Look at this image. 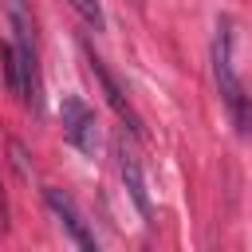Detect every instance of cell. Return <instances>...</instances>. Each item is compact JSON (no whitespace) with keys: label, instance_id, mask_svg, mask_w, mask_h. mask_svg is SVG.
I'll return each mask as SVG.
<instances>
[{"label":"cell","instance_id":"obj_4","mask_svg":"<svg viewBox=\"0 0 252 252\" xmlns=\"http://www.w3.org/2000/svg\"><path fill=\"white\" fill-rule=\"evenodd\" d=\"M87 63H91V71H94V79L102 83V94H106V102H110V110H114V114H118V118L126 122V130H130V134H142V118L134 114V106H130V98L122 94V87L114 83V75L106 71V63H102V59H98L94 51H87Z\"/></svg>","mask_w":252,"mask_h":252},{"label":"cell","instance_id":"obj_3","mask_svg":"<svg viewBox=\"0 0 252 252\" xmlns=\"http://www.w3.org/2000/svg\"><path fill=\"white\" fill-rule=\"evenodd\" d=\"M43 205L51 209V217L67 228V236L79 244V248H98V240H94V232L87 228V220H83V213L75 209V201L63 193V189H55V185H43Z\"/></svg>","mask_w":252,"mask_h":252},{"label":"cell","instance_id":"obj_1","mask_svg":"<svg viewBox=\"0 0 252 252\" xmlns=\"http://www.w3.org/2000/svg\"><path fill=\"white\" fill-rule=\"evenodd\" d=\"M213 79H217V91L232 114V126L244 134L248 130V94H244V83L236 75V59H232V20H220L217 24V35H213Z\"/></svg>","mask_w":252,"mask_h":252},{"label":"cell","instance_id":"obj_6","mask_svg":"<svg viewBox=\"0 0 252 252\" xmlns=\"http://www.w3.org/2000/svg\"><path fill=\"white\" fill-rule=\"evenodd\" d=\"M0 213H4V185H0Z\"/></svg>","mask_w":252,"mask_h":252},{"label":"cell","instance_id":"obj_5","mask_svg":"<svg viewBox=\"0 0 252 252\" xmlns=\"http://www.w3.org/2000/svg\"><path fill=\"white\" fill-rule=\"evenodd\" d=\"M118 173H122V185L130 193V201L138 205L142 217H150V193H146V177H142V161L134 154V146L126 138H118Z\"/></svg>","mask_w":252,"mask_h":252},{"label":"cell","instance_id":"obj_2","mask_svg":"<svg viewBox=\"0 0 252 252\" xmlns=\"http://www.w3.org/2000/svg\"><path fill=\"white\" fill-rule=\"evenodd\" d=\"M59 118H63V134H67V142L75 150H83V154H94L98 150V122H94V110L83 98L67 94L59 102Z\"/></svg>","mask_w":252,"mask_h":252}]
</instances>
